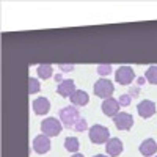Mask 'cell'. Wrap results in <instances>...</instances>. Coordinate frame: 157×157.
<instances>
[{"label":"cell","instance_id":"obj_28","mask_svg":"<svg viewBox=\"0 0 157 157\" xmlns=\"http://www.w3.org/2000/svg\"><path fill=\"white\" fill-rule=\"evenodd\" d=\"M155 157H157V155H155Z\"/></svg>","mask_w":157,"mask_h":157},{"label":"cell","instance_id":"obj_12","mask_svg":"<svg viewBox=\"0 0 157 157\" xmlns=\"http://www.w3.org/2000/svg\"><path fill=\"white\" fill-rule=\"evenodd\" d=\"M140 149V154L145 155V157H151L157 152V141L154 138H146L141 141V145L138 146Z\"/></svg>","mask_w":157,"mask_h":157},{"label":"cell","instance_id":"obj_24","mask_svg":"<svg viewBox=\"0 0 157 157\" xmlns=\"http://www.w3.org/2000/svg\"><path fill=\"white\" fill-rule=\"evenodd\" d=\"M54 77H55V80H57L58 83H61V82H63V77H61V72H60V74H55Z\"/></svg>","mask_w":157,"mask_h":157},{"label":"cell","instance_id":"obj_21","mask_svg":"<svg viewBox=\"0 0 157 157\" xmlns=\"http://www.w3.org/2000/svg\"><path fill=\"white\" fill-rule=\"evenodd\" d=\"M118 102H120V105L127 107V105H130V102H132V98H130L129 94H121L120 99H118Z\"/></svg>","mask_w":157,"mask_h":157},{"label":"cell","instance_id":"obj_14","mask_svg":"<svg viewBox=\"0 0 157 157\" xmlns=\"http://www.w3.org/2000/svg\"><path fill=\"white\" fill-rule=\"evenodd\" d=\"M69 99H71V105H74V107H83V105H86V104L90 102V96L85 93L83 90H77Z\"/></svg>","mask_w":157,"mask_h":157},{"label":"cell","instance_id":"obj_27","mask_svg":"<svg viewBox=\"0 0 157 157\" xmlns=\"http://www.w3.org/2000/svg\"><path fill=\"white\" fill-rule=\"evenodd\" d=\"M94 157H109V155H104V154H98V155H94Z\"/></svg>","mask_w":157,"mask_h":157},{"label":"cell","instance_id":"obj_26","mask_svg":"<svg viewBox=\"0 0 157 157\" xmlns=\"http://www.w3.org/2000/svg\"><path fill=\"white\" fill-rule=\"evenodd\" d=\"M71 157H85V155H82V154H78V152H75V154H72Z\"/></svg>","mask_w":157,"mask_h":157},{"label":"cell","instance_id":"obj_15","mask_svg":"<svg viewBox=\"0 0 157 157\" xmlns=\"http://www.w3.org/2000/svg\"><path fill=\"white\" fill-rule=\"evenodd\" d=\"M36 72H38V77L44 78V80H47V78H50L54 75V69H52L50 64H39L36 68Z\"/></svg>","mask_w":157,"mask_h":157},{"label":"cell","instance_id":"obj_18","mask_svg":"<svg viewBox=\"0 0 157 157\" xmlns=\"http://www.w3.org/2000/svg\"><path fill=\"white\" fill-rule=\"evenodd\" d=\"M39 90H41V85H39V82L36 80L35 77H30V78H29V93H30V94H35V93H38Z\"/></svg>","mask_w":157,"mask_h":157},{"label":"cell","instance_id":"obj_10","mask_svg":"<svg viewBox=\"0 0 157 157\" xmlns=\"http://www.w3.org/2000/svg\"><path fill=\"white\" fill-rule=\"evenodd\" d=\"M75 91H77L75 83H74V80H71V78H64V80L61 83H58V86H57V93L63 98H71Z\"/></svg>","mask_w":157,"mask_h":157},{"label":"cell","instance_id":"obj_23","mask_svg":"<svg viewBox=\"0 0 157 157\" xmlns=\"http://www.w3.org/2000/svg\"><path fill=\"white\" fill-rule=\"evenodd\" d=\"M72 69H74L72 64H60V71H63V72H69Z\"/></svg>","mask_w":157,"mask_h":157},{"label":"cell","instance_id":"obj_6","mask_svg":"<svg viewBox=\"0 0 157 157\" xmlns=\"http://www.w3.org/2000/svg\"><path fill=\"white\" fill-rule=\"evenodd\" d=\"M113 123H115L118 130H130L134 126V118L127 112H120L113 118Z\"/></svg>","mask_w":157,"mask_h":157},{"label":"cell","instance_id":"obj_19","mask_svg":"<svg viewBox=\"0 0 157 157\" xmlns=\"http://www.w3.org/2000/svg\"><path fill=\"white\" fill-rule=\"evenodd\" d=\"M88 127V123H86V120L85 118H80L77 123H75V126H74V130H77V132H83V130Z\"/></svg>","mask_w":157,"mask_h":157},{"label":"cell","instance_id":"obj_9","mask_svg":"<svg viewBox=\"0 0 157 157\" xmlns=\"http://www.w3.org/2000/svg\"><path fill=\"white\" fill-rule=\"evenodd\" d=\"M124 149V145H123V141L120 138H110L107 143H105V152L110 155V157H118Z\"/></svg>","mask_w":157,"mask_h":157},{"label":"cell","instance_id":"obj_7","mask_svg":"<svg viewBox=\"0 0 157 157\" xmlns=\"http://www.w3.org/2000/svg\"><path fill=\"white\" fill-rule=\"evenodd\" d=\"M33 151L36 154H46L50 151V137L41 134V135H36L33 140Z\"/></svg>","mask_w":157,"mask_h":157},{"label":"cell","instance_id":"obj_1","mask_svg":"<svg viewBox=\"0 0 157 157\" xmlns=\"http://www.w3.org/2000/svg\"><path fill=\"white\" fill-rule=\"evenodd\" d=\"M88 135H90L91 143H94V145H102V143H107L110 140L109 129L105 126H102V124L91 126L90 130H88Z\"/></svg>","mask_w":157,"mask_h":157},{"label":"cell","instance_id":"obj_16","mask_svg":"<svg viewBox=\"0 0 157 157\" xmlns=\"http://www.w3.org/2000/svg\"><path fill=\"white\" fill-rule=\"evenodd\" d=\"M64 148H66L69 152H77L78 148H80V143H78V138L77 137H68L64 140Z\"/></svg>","mask_w":157,"mask_h":157},{"label":"cell","instance_id":"obj_8","mask_svg":"<svg viewBox=\"0 0 157 157\" xmlns=\"http://www.w3.org/2000/svg\"><path fill=\"white\" fill-rule=\"evenodd\" d=\"M120 107H121L120 102H118L116 99H113V98L105 99V101L102 102V105H101L104 115H105V116H110V118H115L118 113H120Z\"/></svg>","mask_w":157,"mask_h":157},{"label":"cell","instance_id":"obj_5","mask_svg":"<svg viewBox=\"0 0 157 157\" xmlns=\"http://www.w3.org/2000/svg\"><path fill=\"white\" fill-rule=\"evenodd\" d=\"M135 78V72L130 66H120L115 72V80L120 85H130Z\"/></svg>","mask_w":157,"mask_h":157},{"label":"cell","instance_id":"obj_3","mask_svg":"<svg viewBox=\"0 0 157 157\" xmlns=\"http://www.w3.org/2000/svg\"><path fill=\"white\" fill-rule=\"evenodd\" d=\"M61 130H63V124L60 123V120H57L54 116L46 118V120L41 121V132L47 137H57L60 135Z\"/></svg>","mask_w":157,"mask_h":157},{"label":"cell","instance_id":"obj_2","mask_svg":"<svg viewBox=\"0 0 157 157\" xmlns=\"http://www.w3.org/2000/svg\"><path fill=\"white\" fill-rule=\"evenodd\" d=\"M60 115V121L64 124V127H74L75 123L80 120V115H78V110L74 105H68V107H63L61 110H58Z\"/></svg>","mask_w":157,"mask_h":157},{"label":"cell","instance_id":"obj_22","mask_svg":"<svg viewBox=\"0 0 157 157\" xmlns=\"http://www.w3.org/2000/svg\"><path fill=\"white\" fill-rule=\"evenodd\" d=\"M130 98L132 96H138L140 94V86H130V90H129V93H127Z\"/></svg>","mask_w":157,"mask_h":157},{"label":"cell","instance_id":"obj_25","mask_svg":"<svg viewBox=\"0 0 157 157\" xmlns=\"http://www.w3.org/2000/svg\"><path fill=\"white\" fill-rule=\"evenodd\" d=\"M145 80H146L145 77H138V78H137V83H138V85H143V83H145Z\"/></svg>","mask_w":157,"mask_h":157},{"label":"cell","instance_id":"obj_11","mask_svg":"<svg viewBox=\"0 0 157 157\" xmlns=\"http://www.w3.org/2000/svg\"><path fill=\"white\" fill-rule=\"evenodd\" d=\"M137 112L141 118H151L155 113V104L149 99H145L137 105Z\"/></svg>","mask_w":157,"mask_h":157},{"label":"cell","instance_id":"obj_20","mask_svg":"<svg viewBox=\"0 0 157 157\" xmlns=\"http://www.w3.org/2000/svg\"><path fill=\"white\" fill-rule=\"evenodd\" d=\"M112 72V66L110 64H99L98 66V74L99 75H107Z\"/></svg>","mask_w":157,"mask_h":157},{"label":"cell","instance_id":"obj_17","mask_svg":"<svg viewBox=\"0 0 157 157\" xmlns=\"http://www.w3.org/2000/svg\"><path fill=\"white\" fill-rule=\"evenodd\" d=\"M145 78L149 83L157 85V66H149L145 72Z\"/></svg>","mask_w":157,"mask_h":157},{"label":"cell","instance_id":"obj_13","mask_svg":"<svg viewBox=\"0 0 157 157\" xmlns=\"http://www.w3.org/2000/svg\"><path fill=\"white\" fill-rule=\"evenodd\" d=\"M35 115H46L50 110V101L47 98H36L32 104Z\"/></svg>","mask_w":157,"mask_h":157},{"label":"cell","instance_id":"obj_4","mask_svg":"<svg viewBox=\"0 0 157 157\" xmlns=\"http://www.w3.org/2000/svg\"><path fill=\"white\" fill-rule=\"evenodd\" d=\"M113 91H115V85L112 83V80H109V78H99L94 83V94L98 98H102L104 101L110 99Z\"/></svg>","mask_w":157,"mask_h":157}]
</instances>
